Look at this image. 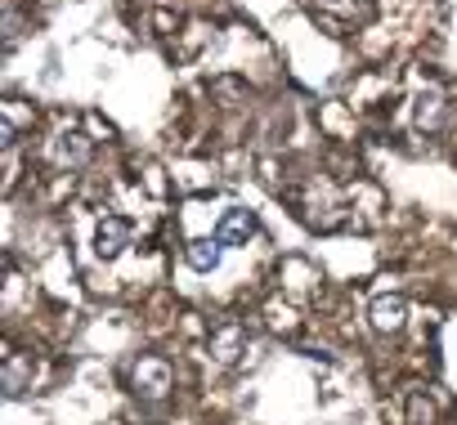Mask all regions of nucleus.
<instances>
[{"label":"nucleus","instance_id":"nucleus-4","mask_svg":"<svg viewBox=\"0 0 457 425\" xmlns=\"http://www.w3.org/2000/svg\"><path fill=\"white\" fill-rule=\"evenodd\" d=\"M130 242V225L126 220H104L99 225V233H95V251H99V260H112V256H121V247Z\"/></svg>","mask_w":457,"mask_h":425},{"label":"nucleus","instance_id":"nucleus-1","mask_svg":"<svg viewBox=\"0 0 457 425\" xmlns=\"http://www.w3.org/2000/svg\"><path fill=\"white\" fill-rule=\"evenodd\" d=\"M247 345H252V336H247L243 323H224V327L211 331V354H215L220 363H238V358L247 354Z\"/></svg>","mask_w":457,"mask_h":425},{"label":"nucleus","instance_id":"nucleus-11","mask_svg":"<svg viewBox=\"0 0 457 425\" xmlns=\"http://www.w3.org/2000/svg\"><path fill=\"white\" fill-rule=\"evenodd\" d=\"M328 5H345V0H328Z\"/></svg>","mask_w":457,"mask_h":425},{"label":"nucleus","instance_id":"nucleus-9","mask_svg":"<svg viewBox=\"0 0 457 425\" xmlns=\"http://www.w3.org/2000/svg\"><path fill=\"white\" fill-rule=\"evenodd\" d=\"M184 256H188V265H193L197 274H211V269L220 265V242H206V238H202V242H188Z\"/></svg>","mask_w":457,"mask_h":425},{"label":"nucleus","instance_id":"nucleus-2","mask_svg":"<svg viewBox=\"0 0 457 425\" xmlns=\"http://www.w3.org/2000/svg\"><path fill=\"white\" fill-rule=\"evenodd\" d=\"M252 233H256V216H252V210H243V206H234V210H224V216H220L215 242H220V247H238V242H247Z\"/></svg>","mask_w":457,"mask_h":425},{"label":"nucleus","instance_id":"nucleus-3","mask_svg":"<svg viewBox=\"0 0 457 425\" xmlns=\"http://www.w3.org/2000/svg\"><path fill=\"white\" fill-rule=\"evenodd\" d=\"M135 385H139L148 398H162V394L170 389V367H166V358H144V363L135 367Z\"/></svg>","mask_w":457,"mask_h":425},{"label":"nucleus","instance_id":"nucleus-8","mask_svg":"<svg viewBox=\"0 0 457 425\" xmlns=\"http://www.w3.org/2000/svg\"><path fill=\"white\" fill-rule=\"evenodd\" d=\"M32 117H37V112H28L19 99H10V103H5V126H0V135H5V148H14L19 130H23V126H32Z\"/></svg>","mask_w":457,"mask_h":425},{"label":"nucleus","instance_id":"nucleus-5","mask_svg":"<svg viewBox=\"0 0 457 425\" xmlns=\"http://www.w3.org/2000/svg\"><path fill=\"white\" fill-rule=\"evenodd\" d=\"M50 157H54L59 166H86V157H90V139L77 135V130H63V135L54 139Z\"/></svg>","mask_w":457,"mask_h":425},{"label":"nucleus","instance_id":"nucleus-6","mask_svg":"<svg viewBox=\"0 0 457 425\" xmlns=\"http://www.w3.org/2000/svg\"><path fill=\"white\" fill-rule=\"evenodd\" d=\"M403 314H408V309H403L399 296H381V300L372 305V327H377V331H399V327H403Z\"/></svg>","mask_w":457,"mask_h":425},{"label":"nucleus","instance_id":"nucleus-10","mask_svg":"<svg viewBox=\"0 0 457 425\" xmlns=\"http://www.w3.org/2000/svg\"><path fill=\"white\" fill-rule=\"evenodd\" d=\"M421 126H439V90H426L421 94Z\"/></svg>","mask_w":457,"mask_h":425},{"label":"nucleus","instance_id":"nucleus-7","mask_svg":"<svg viewBox=\"0 0 457 425\" xmlns=\"http://www.w3.org/2000/svg\"><path fill=\"white\" fill-rule=\"evenodd\" d=\"M0 380H5L10 394H23L28 380H32V354H10L5 358V376H0Z\"/></svg>","mask_w":457,"mask_h":425}]
</instances>
